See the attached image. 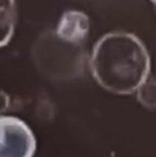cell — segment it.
<instances>
[{
	"mask_svg": "<svg viewBox=\"0 0 156 157\" xmlns=\"http://www.w3.org/2000/svg\"><path fill=\"white\" fill-rule=\"evenodd\" d=\"M90 67L96 81L106 90L129 95L148 79L150 56L143 42L133 34L111 32L95 44Z\"/></svg>",
	"mask_w": 156,
	"mask_h": 157,
	"instance_id": "1",
	"label": "cell"
},
{
	"mask_svg": "<svg viewBox=\"0 0 156 157\" xmlns=\"http://www.w3.org/2000/svg\"><path fill=\"white\" fill-rule=\"evenodd\" d=\"M36 139L20 119L0 116V157H33Z\"/></svg>",
	"mask_w": 156,
	"mask_h": 157,
	"instance_id": "3",
	"label": "cell"
},
{
	"mask_svg": "<svg viewBox=\"0 0 156 157\" xmlns=\"http://www.w3.org/2000/svg\"><path fill=\"white\" fill-rule=\"evenodd\" d=\"M152 1H153V2H154V3L156 4V0H152Z\"/></svg>",
	"mask_w": 156,
	"mask_h": 157,
	"instance_id": "8",
	"label": "cell"
},
{
	"mask_svg": "<svg viewBox=\"0 0 156 157\" xmlns=\"http://www.w3.org/2000/svg\"><path fill=\"white\" fill-rule=\"evenodd\" d=\"M15 0H0V48L10 40L16 24Z\"/></svg>",
	"mask_w": 156,
	"mask_h": 157,
	"instance_id": "5",
	"label": "cell"
},
{
	"mask_svg": "<svg viewBox=\"0 0 156 157\" xmlns=\"http://www.w3.org/2000/svg\"><path fill=\"white\" fill-rule=\"evenodd\" d=\"M34 52L37 65L52 78L68 79L83 68L80 44L65 41L55 33L42 36L36 43Z\"/></svg>",
	"mask_w": 156,
	"mask_h": 157,
	"instance_id": "2",
	"label": "cell"
},
{
	"mask_svg": "<svg viewBox=\"0 0 156 157\" xmlns=\"http://www.w3.org/2000/svg\"><path fill=\"white\" fill-rule=\"evenodd\" d=\"M139 100L148 108H156V81L147 80L137 90Z\"/></svg>",
	"mask_w": 156,
	"mask_h": 157,
	"instance_id": "6",
	"label": "cell"
},
{
	"mask_svg": "<svg viewBox=\"0 0 156 157\" xmlns=\"http://www.w3.org/2000/svg\"><path fill=\"white\" fill-rule=\"evenodd\" d=\"M9 106V98L7 95L0 90V114L7 109Z\"/></svg>",
	"mask_w": 156,
	"mask_h": 157,
	"instance_id": "7",
	"label": "cell"
},
{
	"mask_svg": "<svg viewBox=\"0 0 156 157\" xmlns=\"http://www.w3.org/2000/svg\"><path fill=\"white\" fill-rule=\"evenodd\" d=\"M89 31L88 17L78 10H69L61 17L55 34L62 40L80 44Z\"/></svg>",
	"mask_w": 156,
	"mask_h": 157,
	"instance_id": "4",
	"label": "cell"
}]
</instances>
